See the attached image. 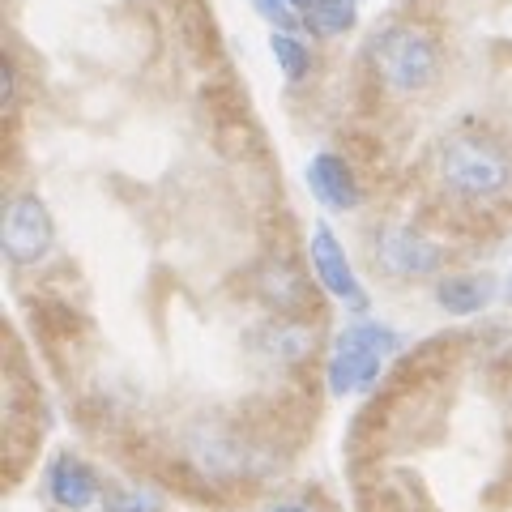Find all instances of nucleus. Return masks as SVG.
Listing matches in <instances>:
<instances>
[{"instance_id":"1","label":"nucleus","mask_w":512,"mask_h":512,"mask_svg":"<svg viewBox=\"0 0 512 512\" xmlns=\"http://www.w3.org/2000/svg\"><path fill=\"white\" fill-rule=\"evenodd\" d=\"M393 350H397V333L389 325H376V320L346 325L342 338L333 342V355H329V389H333V397L372 389L384 359H389Z\"/></svg>"},{"instance_id":"2","label":"nucleus","mask_w":512,"mask_h":512,"mask_svg":"<svg viewBox=\"0 0 512 512\" xmlns=\"http://www.w3.org/2000/svg\"><path fill=\"white\" fill-rule=\"evenodd\" d=\"M440 180L461 197H495L508 184V154L483 137H448L440 146Z\"/></svg>"},{"instance_id":"3","label":"nucleus","mask_w":512,"mask_h":512,"mask_svg":"<svg viewBox=\"0 0 512 512\" xmlns=\"http://www.w3.org/2000/svg\"><path fill=\"white\" fill-rule=\"evenodd\" d=\"M372 64H376V73L384 77V86L389 90L414 94V90H423L431 77H436L440 56H436V43H431L423 30L393 26V30H384V35L376 39Z\"/></svg>"},{"instance_id":"4","label":"nucleus","mask_w":512,"mask_h":512,"mask_svg":"<svg viewBox=\"0 0 512 512\" xmlns=\"http://www.w3.org/2000/svg\"><path fill=\"white\" fill-rule=\"evenodd\" d=\"M52 214L39 197H13V205L5 210V231H0V244L13 265H35L39 256L52 252Z\"/></svg>"},{"instance_id":"5","label":"nucleus","mask_w":512,"mask_h":512,"mask_svg":"<svg viewBox=\"0 0 512 512\" xmlns=\"http://www.w3.org/2000/svg\"><path fill=\"white\" fill-rule=\"evenodd\" d=\"M312 269H316V278L325 282V291L338 295L346 308H355V312L367 308V291L359 286L355 269H350L346 252L338 244V235L329 231V222H316V227H312Z\"/></svg>"},{"instance_id":"6","label":"nucleus","mask_w":512,"mask_h":512,"mask_svg":"<svg viewBox=\"0 0 512 512\" xmlns=\"http://www.w3.org/2000/svg\"><path fill=\"white\" fill-rule=\"evenodd\" d=\"M376 256L393 278H427L440 269V244L410 227H389L376 239Z\"/></svg>"},{"instance_id":"7","label":"nucleus","mask_w":512,"mask_h":512,"mask_svg":"<svg viewBox=\"0 0 512 512\" xmlns=\"http://www.w3.org/2000/svg\"><path fill=\"white\" fill-rule=\"evenodd\" d=\"M308 188L316 192L320 205H329V210H355L359 205V184L350 167L342 163L338 154H316L308 163Z\"/></svg>"},{"instance_id":"8","label":"nucleus","mask_w":512,"mask_h":512,"mask_svg":"<svg viewBox=\"0 0 512 512\" xmlns=\"http://www.w3.org/2000/svg\"><path fill=\"white\" fill-rule=\"evenodd\" d=\"M47 491H52V500L60 508L82 512V508H90L94 500H99V478H94L82 461L64 457V461L52 466V474H47Z\"/></svg>"},{"instance_id":"9","label":"nucleus","mask_w":512,"mask_h":512,"mask_svg":"<svg viewBox=\"0 0 512 512\" xmlns=\"http://www.w3.org/2000/svg\"><path fill=\"white\" fill-rule=\"evenodd\" d=\"M436 299L448 316H474L483 312L487 303L495 299V278H478V274H453V278H440L436 286Z\"/></svg>"},{"instance_id":"10","label":"nucleus","mask_w":512,"mask_h":512,"mask_svg":"<svg viewBox=\"0 0 512 512\" xmlns=\"http://www.w3.org/2000/svg\"><path fill=\"white\" fill-rule=\"evenodd\" d=\"M261 346H265L274 359L295 363V359H303V355L312 350V329H303V325H269V329L261 333Z\"/></svg>"},{"instance_id":"11","label":"nucleus","mask_w":512,"mask_h":512,"mask_svg":"<svg viewBox=\"0 0 512 512\" xmlns=\"http://www.w3.org/2000/svg\"><path fill=\"white\" fill-rule=\"evenodd\" d=\"M355 13H359V0H316L303 18H308L316 35H338V30L355 22Z\"/></svg>"},{"instance_id":"12","label":"nucleus","mask_w":512,"mask_h":512,"mask_svg":"<svg viewBox=\"0 0 512 512\" xmlns=\"http://www.w3.org/2000/svg\"><path fill=\"white\" fill-rule=\"evenodd\" d=\"M269 52H274L278 69H282L286 77H291V82H299V77L312 69V60H308V47H303L295 35H282V30H274V35H269Z\"/></svg>"},{"instance_id":"13","label":"nucleus","mask_w":512,"mask_h":512,"mask_svg":"<svg viewBox=\"0 0 512 512\" xmlns=\"http://www.w3.org/2000/svg\"><path fill=\"white\" fill-rule=\"evenodd\" d=\"M192 457H197L205 470H235L239 466V448L231 440H222L218 431H210V436H197V444H192Z\"/></svg>"},{"instance_id":"14","label":"nucleus","mask_w":512,"mask_h":512,"mask_svg":"<svg viewBox=\"0 0 512 512\" xmlns=\"http://www.w3.org/2000/svg\"><path fill=\"white\" fill-rule=\"evenodd\" d=\"M261 295H265L269 303H295V299H299V282L286 274L282 265H269V269H265V282H261Z\"/></svg>"},{"instance_id":"15","label":"nucleus","mask_w":512,"mask_h":512,"mask_svg":"<svg viewBox=\"0 0 512 512\" xmlns=\"http://www.w3.org/2000/svg\"><path fill=\"white\" fill-rule=\"evenodd\" d=\"M252 9L261 13L269 26H278L282 35H295V30H299V9L286 5V0H252Z\"/></svg>"},{"instance_id":"16","label":"nucleus","mask_w":512,"mask_h":512,"mask_svg":"<svg viewBox=\"0 0 512 512\" xmlns=\"http://www.w3.org/2000/svg\"><path fill=\"white\" fill-rule=\"evenodd\" d=\"M107 512H158L154 495L146 491H111L107 495Z\"/></svg>"},{"instance_id":"17","label":"nucleus","mask_w":512,"mask_h":512,"mask_svg":"<svg viewBox=\"0 0 512 512\" xmlns=\"http://www.w3.org/2000/svg\"><path fill=\"white\" fill-rule=\"evenodd\" d=\"M13 86H18V73H13V64L5 60V69H0V103H13Z\"/></svg>"},{"instance_id":"18","label":"nucleus","mask_w":512,"mask_h":512,"mask_svg":"<svg viewBox=\"0 0 512 512\" xmlns=\"http://www.w3.org/2000/svg\"><path fill=\"white\" fill-rule=\"evenodd\" d=\"M286 5H295V9H299V13H308V9H312V5H316V0H286Z\"/></svg>"},{"instance_id":"19","label":"nucleus","mask_w":512,"mask_h":512,"mask_svg":"<svg viewBox=\"0 0 512 512\" xmlns=\"http://www.w3.org/2000/svg\"><path fill=\"white\" fill-rule=\"evenodd\" d=\"M274 512H312V508H303V504H278Z\"/></svg>"}]
</instances>
